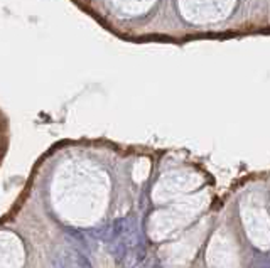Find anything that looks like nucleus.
<instances>
[{
  "label": "nucleus",
  "mask_w": 270,
  "mask_h": 268,
  "mask_svg": "<svg viewBox=\"0 0 270 268\" xmlns=\"http://www.w3.org/2000/svg\"><path fill=\"white\" fill-rule=\"evenodd\" d=\"M53 268H68V267H66V262H64V260L56 258V260H53Z\"/></svg>",
  "instance_id": "nucleus-4"
},
{
  "label": "nucleus",
  "mask_w": 270,
  "mask_h": 268,
  "mask_svg": "<svg viewBox=\"0 0 270 268\" xmlns=\"http://www.w3.org/2000/svg\"><path fill=\"white\" fill-rule=\"evenodd\" d=\"M251 268H258V265H257V263H253V265H251Z\"/></svg>",
  "instance_id": "nucleus-6"
},
{
  "label": "nucleus",
  "mask_w": 270,
  "mask_h": 268,
  "mask_svg": "<svg viewBox=\"0 0 270 268\" xmlns=\"http://www.w3.org/2000/svg\"><path fill=\"white\" fill-rule=\"evenodd\" d=\"M154 268H160V267H159V265H155V267H154Z\"/></svg>",
  "instance_id": "nucleus-7"
},
{
  "label": "nucleus",
  "mask_w": 270,
  "mask_h": 268,
  "mask_svg": "<svg viewBox=\"0 0 270 268\" xmlns=\"http://www.w3.org/2000/svg\"><path fill=\"white\" fill-rule=\"evenodd\" d=\"M258 268H270V262L262 263V265H258Z\"/></svg>",
  "instance_id": "nucleus-5"
},
{
  "label": "nucleus",
  "mask_w": 270,
  "mask_h": 268,
  "mask_svg": "<svg viewBox=\"0 0 270 268\" xmlns=\"http://www.w3.org/2000/svg\"><path fill=\"white\" fill-rule=\"evenodd\" d=\"M86 234H88L91 240L110 241L112 240V223H107V225H101L98 228H91V230H86Z\"/></svg>",
  "instance_id": "nucleus-2"
},
{
  "label": "nucleus",
  "mask_w": 270,
  "mask_h": 268,
  "mask_svg": "<svg viewBox=\"0 0 270 268\" xmlns=\"http://www.w3.org/2000/svg\"><path fill=\"white\" fill-rule=\"evenodd\" d=\"M64 233H66V240L71 241L73 245L76 247V249H85V251H88L90 249V245H88V238L85 236V233L79 230H75V228H64Z\"/></svg>",
  "instance_id": "nucleus-1"
},
{
  "label": "nucleus",
  "mask_w": 270,
  "mask_h": 268,
  "mask_svg": "<svg viewBox=\"0 0 270 268\" xmlns=\"http://www.w3.org/2000/svg\"><path fill=\"white\" fill-rule=\"evenodd\" d=\"M75 258H76V265H78V268H93V265H91V262H90V258L85 255V253L79 251V249H76Z\"/></svg>",
  "instance_id": "nucleus-3"
}]
</instances>
